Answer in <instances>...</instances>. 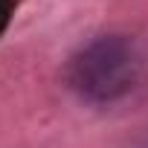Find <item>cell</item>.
<instances>
[{"label": "cell", "mask_w": 148, "mask_h": 148, "mask_svg": "<svg viewBox=\"0 0 148 148\" xmlns=\"http://www.w3.org/2000/svg\"><path fill=\"white\" fill-rule=\"evenodd\" d=\"M139 76L136 47L125 35H105L90 41L70 61L67 82L82 99L105 105L125 96Z\"/></svg>", "instance_id": "6da1fadb"}, {"label": "cell", "mask_w": 148, "mask_h": 148, "mask_svg": "<svg viewBox=\"0 0 148 148\" xmlns=\"http://www.w3.org/2000/svg\"><path fill=\"white\" fill-rule=\"evenodd\" d=\"M15 6H18V0H0V32H3V29L9 26Z\"/></svg>", "instance_id": "7a4b0ae2"}]
</instances>
